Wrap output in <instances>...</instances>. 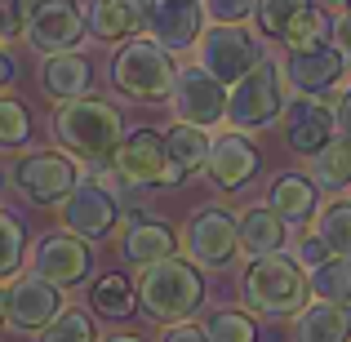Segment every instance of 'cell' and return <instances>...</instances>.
<instances>
[{"label": "cell", "mask_w": 351, "mask_h": 342, "mask_svg": "<svg viewBox=\"0 0 351 342\" xmlns=\"http://www.w3.org/2000/svg\"><path fill=\"white\" fill-rule=\"evenodd\" d=\"M173 76H178V62L169 49H160L156 40H129L112 62V85L134 103H160L169 98Z\"/></svg>", "instance_id": "3957f363"}, {"label": "cell", "mask_w": 351, "mask_h": 342, "mask_svg": "<svg viewBox=\"0 0 351 342\" xmlns=\"http://www.w3.org/2000/svg\"><path fill=\"white\" fill-rule=\"evenodd\" d=\"M40 85H45L49 98L71 103V98H80L94 85V67H89L80 53H49V58H45V71H40Z\"/></svg>", "instance_id": "603a6c76"}, {"label": "cell", "mask_w": 351, "mask_h": 342, "mask_svg": "<svg viewBox=\"0 0 351 342\" xmlns=\"http://www.w3.org/2000/svg\"><path fill=\"white\" fill-rule=\"evenodd\" d=\"M293 338L298 342H351V307H343V302H316V307L298 311Z\"/></svg>", "instance_id": "cb8c5ba5"}, {"label": "cell", "mask_w": 351, "mask_h": 342, "mask_svg": "<svg viewBox=\"0 0 351 342\" xmlns=\"http://www.w3.org/2000/svg\"><path fill=\"white\" fill-rule=\"evenodd\" d=\"M280 71H285V80H289L298 94L320 98V94H329V89L343 80L347 53L334 49V45H320V49H298V53H289V58H285Z\"/></svg>", "instance_id": "e0dca14e"}, {"label": "cell", "mask_w": 351, "mask_h": 342, "mask_svg": "<svg viewBox=\"0 0 351 342\" xmlns=\"http://www.w3.org/2000/svg\"><path fill=\"white\" fill-rule=\"evenodd\" d=\"M209 182H214L218 191H240L254 182V173L263 169V151H258L254 143H249L240 129H232V134H218L209 138Z\"/></svg>", "instance_id": "7c38bea8"}, {"label": "cell", "mask_w": 351, "mask_h": 342, "mask_svg": "<svg viewBox=\"0 0 351 342\" xmlns=\"http://www.w3.org/2000/svg\"><path fill=\"white\" fill-rule=\"evenodd\" d=\"M311 169H316L320 187H334V191L351 187V143H329L325 151L311 156Z\"/></svg>", "instance_id": "4dcf8cb0"}, {"label": "cell", "mask_w": 351, "mask_h": 342, "mask_svg": "<svg viewBox=\"0 0 351 342\" xmlns=\"http://www.w3.org/2000/svg\"><path fill=\"white\" fill-rule=\"evenodd\" d=\"M23 245H27V231L14 214H0V280L23 267Z\"/></svg>", "instance_id": "d6a6232c"}, {"label": "cell", "mask_w": 351, "mask_h": 342, "mask_svg": "<svg viewBox=\"0 0 351 342\" xmlns=\"http://www.w3.org/2000/svg\"><path fill=\"white\" fill-rule=\"evenodd\" d=\"M27 134H32V116H27V107L14 103V98H0V151L23 147Z\"/></svg>", "instance_id": "836d02e7"}, {"label": "cell", "mask_w": 351, "mask_h": 342, "mask_svg": "<svg viewBox=\"0 0 351 342\" xmlns=\"http://www.w3.org/2000/svg\"><path fill=\"white\" fill-rule=\"evenodd\" d=\"M138 298L165 325H178V320L196 316L200 302H205V280L191 262L182 258H160V262L143 267V280H138Z\"/></svg>", "instance_id": "7a4b0ae2"}, {"label": "cell", "mask_w": 351, "mask_h": 342, "mask_svg": "<svg viewBox=\"0 0 351 342\" xmlns=\"http://www.w3.org/2000/svg\"><path fill=\"white\" fill-rule=\"evenodd\" d=\"M27 5V40L49 58V53H76V45L89 36L85 14L71 0H23Z\"/></svg>", "instance_id": "ba28073f"}, {"label": "cell", "mask_w": 351, "mask_h": 342, "mask_svg": "<svg viewBox=\"0 0 351 342\" xmlns=\"http://www.w3.org/2000/svg\"><path fill=\"white\" fill-rule=\"evenodd\" d=\"M334 125H338V134H343V143H351V89L343 98H338V112H334Z\"/></svg>", "instance_id": "f35d334b"}, {"label": "cell", "mask_w": 351, "mask_h": 342, "mask_svg": "<svg viewBox=\"0 0 351 342\" xmlns=\"http://www.w3.org/2000/svg\"><path fill=\"white\" fill-rule=\"evenodd\" d=\"M18 32H23V23H14V18L0 9V40H9V36H18Z\"/></svg>", "instance_id": "b9f144b4"}, {"label": "cell", "mask_w": 351, "mask_h": 342, "mask_svg": "<svg viewBox=\"0 0 351 342\" xmlns=\"http://www.w3.org/2000/svg\"><path fill=\"white\" fill-rule=\"evenodd\" d=\"M165 160H169L165 187L191 178V173L205 169V160H209V134L200 125H182V120H178V125L165 134Z\"/></svg>", "instance_id": "ffe728a7"}, {"label": "cell", "mask_w": 351, "mask_h": 342, "mask_svg": "<svg viewBox=\"0 0 351 342\" xmlns=\"http://www.w3.org/2000/svg\"><path fill=\"white\" fill-rule=\"evenodd\" d=\"M200 27H205L200 0H152V9H147V32L169 53L191 49L200 40Z\"/></svg>", "instance_id": "5bb4252c"}, {"label": "cell", "mask_w": 351, "mask_h": 342, "mask_svg": "<svg viewBox=\"0 0 351 342\" xmlns=\"http://www.w3.org/2000/svg\"><path fill=\"white\" fill-rule=\"evenodd\" d=\"M329 36H334V18H329L320 5H307V9H302V14L280 32V40L289 45V53H298V49H320Z\"/></svg>", "instance_id": "4316f807"}, {"label": "cell", "mask_w": 351, "mask_h": 342, "mask_svg": "<svg viewBox=\"0 0 351 342\" xmlns=\"http://www.w3.org/2000/svg\"><path fill=\"white\" fill-rule=\"evenodd\" d=\"M298 258H302V262H307V267H316V262H325V258H329V249H325V240H320V236H302V245H298Z\"/></svg>", "instance_id": "74e56055"}, {"label": "cell", "mask_w": 351, "mask_h": 342, "mask_svg": "<svg viewBox=\"0 0 351 342\" xmlns=\"http://www.w3.org/2000/svg\"><path fill=\"white\" fill-rule=\"evenodd\" d=\"M9 85H14V58L0 49V89H9Z\"/></svg>", "instance_id": "60d3db41"}, {"label": "cell", "mask_w": 351, "mask_h": 342, "mask_svg": "<svg viewBox=\"0 0 351 342\" xmlns=\"http://www.w3.org/2000/svg\"><path fill=\"white\" fill-rule=\"evenodd\" d=\"M89 262H94L89 245H85V240H76V236H67V231H53V236H45L40 245L32 249V271L40 276V280L58 284V289L85 280Z\"/></svg>", "instance_id": "4fadbf2b"}, {"label": "cell", "mask_w": 351, "mask_h": 342, "mask_svg": "<svg viewBox=\"0 0 351 342\" xmlns=\"http://www.w3.org/2000/svg\"><path fill=\"white\" fill-rule=\"evenodd\" d=\"M40 342H98V329L80 307H62L58 316L40 329Z\"/></svg>", "instance_id": "1f68e13d"}, {"label": "cell", "mask_w": 351, "mask_h": 342, "mask_svg": "<svg viewBox=\"0 0 351 342\" xmlns=\"http://www.w3.org/2000/svg\"><path fill=\"white\" fill-rule=\"evenodd\" d=\"M53 138L71 156H80L89 169H107L125 138V120L103 98H71L53 112Z\"/></svg>", "instance_id": "6da1fadb"}, {"label": "cell", "mask_w": 351, "mask_h": 342, "mask_svg": "<svg viewBox=\"0 0 351 342\" xmlns=\"http://www.w3.org/2000/svg\"><path fill=\"white\" fill-rule=\"evenodd\" d=\"M147 9L152 0H89L85 27L94 40H125V36L147 32Z\"/></svg>", "instance_id": "d6986e66"}, {"label": "cell", "mask_w": 351, "mask_h": 342, "mask_svg": "<svg viewBox=\"0 0 351 342\" xmlns=\"http://www.w3.org/2000/svg\"><path fill=\"white\" fill-rule=\"evenodd\" d=\"M267 205L280 214L285 227H302V223H311V214H316L320 191H316V182L302 178V173H280V178L271 182V191H267Z\"/></svg>", "instance_id": "44dd1931"}, {"label": "cell", "mask_w": 351, "mask_h": 342, "mask_svg": "<svg viewBox=\"0 0 351 342\" xmlns=\"http://www.w3.org/2000/svg\"><path fill=\"white\" fill-rule=\"evenodd\" d=\"M169 103H173V116H178L182 125L209 129L227 116V89H223V80H214L205 67H178Z\"/></svg>", "instance_id": "30bf717a"}, {"label": "cell", "mask_w": 351, "mask_h": 342, "mask_svg": "<svg viewBox=\"0 0 351 342\" xmlns=\"http://www.w3.org/2000/svg\"><path fill=\"white\" fill-rule=\"evenodd\" d=\"M173 249H178V236L165 223H147V218L134 223L125 231V240H120V254L134 267H152V262H160V258H173Z\"/></svg>", "instance_id": "d4e9b609"}, {"label": "cell", "mask_w": 351, "mask_h": 342, "mask_svg": "<svg viewBox=\"0 0 351 342\" xmlns=\"http://www.w3.org/2000/svg\"><path fill=\"white\" fill-rule=\"evenodd\" d=\"M160 342H205V329H196V325H187V320H178V325H169L160 334Z\"/></svg>", "instance_id": "8d00e7d4"}, {"label": "cell", "mask_w": 351, "mask_h": 342, "mask_svg": "<svg viewBox=\"0 0 351 342\" xmlns=\"http://www.w3.org/2000/svg\"><path fill=\"white\" fill-rule=\"evenodd\" d=\"M116 178L125 187H165V173H169V160H165V134L156 129H134V134L120 138L116 156Z\"/></svg>", "instance_id": "8fae6325"}, {"label": "cell", "mask_w": 351, "mask_h": 342, "mask_svg": "<svg viewBox=\"0 0 351 342\" xmlns=\"http://www.w3.org/2000/svg\"><path fill=\"white\" fill-rule=\"evenodd\" d=\"M5 325H9V293L0 289V334H5Z\"/></svg>", "instance_id": "7bdbcfd3"}, {"label": "cell", "mask_w": 351, "mask_h": 342, "mask_svg": "<svg viewBox=\"0 0 351 342\" xmlns=\"http://www.w3.org/2000/svg\"><path fill=\"white\" fill-rule=\"evenodd\" d=\"M280 112H285V76L276 62L263 58L254 71H245L232 85V94H227V120L236 129H267V125H276Z\"/></svg>", "instance_id": "5b68a950"}, {"label": "cell", "mask_w": 351, "mask_h": 342, "mask_svg": "<svg viewBox=\"0 0 351 342\" xmlns=\"http://www.w3.org/2000/svg\"><path fill=\"white\" fill-rule=\"evenodd\" d=\"M325 5H334V9H347V5H351V0H325Z\"/></svg>", "instance_id": "f6af8a7d"}, {"label": "cell", "mask_w": 351, "mask_h": 342, "mask_svg": "<svg viewBox=\"0 0 351 342\" xmlns=\"http://www.w3.org/2000/svg\"><path fill=\"white\" fill-rule=\"evenodd\" d=\"M9 293V325L14 329H45L53 316L62 311V289L58 284H49V280H40V276H18L14 280V289H5Z\"/></svg>", "instance_id": "ac0fdd59"}, {"label": "cell", "mask_w": 351, "mask_h": 342, "mask_svg": "<svg viewBox=\"0 0 351 342\" xmlns=\"http://www.w3.org/2000/svg\"><path fill=\"white\" fill-rule=\"evenodd\" d=\"M307 5H311V0H258L254 14H258V27H263L267 36H280Z\"/></svg>", "instance_id": "e575fe53"}, {"label": "cell", "mask_w": 351, "mask_h": 342, "mask_svg": "<svg viewBox=\"0 0 351 342\" xmlns=\"http://www.w3.org/2000/svg\"><path fill=\"white\" fill-rule=\"evenodd\" d=\"M347 9H351V5H347Z\"/></svg>", "instance_id": "bcb514c9"}, {"label": "cell", "mask_w": 351, "mask_h": 342, "mask_svg": "<svg viewBox=\"0 0 351 342\" xmlns=\"http://www.w3.org/2000/svg\"><path fill=\"white\" fill-rule=\"evenodd\" d=\"M245 298L263 316H293L307 302V276L285 254H263L245 271Z\"/></svg>", "instance_id": "277c9868"}, {"label": "cell", "mask_w": 351, "mask_h": 342, "mask_svg": "<svg viewBox=\"0 0 351 342\" xmlns=\"http://www.w3.org/2000/svg\"><path fill=\"white\" fill-rule=\"evenodd\" d=\"M307 293H316L320 302H343V307H351V258L329 254L325 262H316L307 276Z\"/></svg>", "instance_id": "484cf974"}, {"label": "cell", "mask_w": 351, "mask_h": 342, "mask_svg": "<svg viewBox=\"0 0 351 342\" xmlns=\"http://www.w3.org/2000/svg\"><path fill=\"white\" fill-rule=\"evenodd\" d=\"M236 227H240V249H245L249 258L280 254L285 249V231H289L271 205H249L245 214L236 218Z\"/></svg>", "instance_id": "7402d4cb"}, {"label": "cell", "mask_w": 351, "mask_h": 342, "mask_svg": "<svg viewBox=\"0 0 351 342\" xmlns=\"http://www.w3.org/2000/svg\"><path fill=\"white\" fill-rule=\"evenodd\" d=\"M103 342H143V338H134V334H112V338H103Z\"/></svg>", "instance_id": "ee69618b"}, {"label": "cell", "mask_w": 351, "mask_h": 342, "mask_svg": "<svg viewBox=\"0 0 351 342\" xmlns=\"http://www.w3.org/2000/svg\"><path fill=\"white\" fill-rule=\"evenodd\" d=\"M334 36H338V49L351 53V9H343V18L334 23Z\"/></svg>", "instance_id": "ab89813d"}, {"label": "cell", "mask_w": 351, "mask_h": 342, "mask_svg": "<svg viewBox=\"0 0 351 342\" xmlns=\"http://www.w3.org/2000/svg\"><path fill=\"white\" fill-rule=\"evenodd\" d=\"M14 182L32 205H62L80 187V173L62 151H32L14 164Z\"/></svg>", "instance_id": "9c48e42d"}, {"label": "cell", "mask_w": 351, "mask_h": 342, "mask_svg": "<svg viewBox=\"0 0 351 342\" xmlns=\"http://www.w3.org/2000/svg\"><path fill=\"white\" fill-rule=\"evenodd\" d=\"M116 218H120L116 196L107 187H98V182H85V187H76L62 200V223H67V231H76V236H85V240L112 236Z\"/></svg>", "instance_id": "9a60e30c"}, {"label": "cell", "mask_w": 351, "mask_h": 342, "mask_svg": "<svg viewBox=\"0 0 351 342\" xmlns=\"http://www.w3.org/2000/svg\"><path fill=\"white\" fill-rule=\"evenodd\" d=\"M182 249L196 267L205 271H223L232 267V258L240 254V227H236V214L223 205H200L196 214L187 218L182 227Z\"/></svg>", "instance_id": "8992f818"}, {"label": "cell", "mask_w": 351, "mask_h": 342, "mask_svg": "<svg viewBox=\"0 0 351 342\" xmlns=\"http://www.w3.org/2000/svg\"><path fill=\"white\" fill-rule=\"evenodd\" d=\"M316 236L325 240V249L334 258H351V200H334V205L320 209Z\"/></svg>", "instance_id": "f1b7e54d"}, {"label": "cell", "mask_w": 351, "mask_h": 342, "mask_svg": "<svg viewBox=\"0 0 351 342\" xmlns=\"http://www.w3.org/2000/svg\"><path fill=\"white\" fill-rule=\"evenodd\" d=\"M205 342H258V320L249 311H214L205 320Z\"/></svg>", "instance_id": "f546056e"}, {"label": "cell", "mask_w": 351, "mask_h": 342, "mask_svg": "<svg viewBox=\"0 0 351 342\" xmlns=\"http://www.w3.org/2000/svg\"><path fill=\"white\" fill-rule=\"evenodd\" d=\"M89 307H94L98 316H112V320L129 316V311H134V284H129L120 271L98 276V280L89 284Z\"/></svg>", "instance_id": "83f0119b"}, {"label": "cell", "mask_w": 351, "mask_h": 342, "mask_svg": "<svg viewBox=\"0 0 351 342\" xmlns=\"http://www.w3.org/2000/svg\"><path fill=\"white\" fill-rule=\"evenodd\" d=\"M258 0H205V18H214V23H245L249 14H254Z\"/></svg>", "instance_id": "d590c367"}, {"label": "cell", "mask_w": 351, "mask_h": 342, "mask_svg": "<svg viewBox=\"0 0 351 342\" xmlns=\"http://www.w3.org/2000/svg\"><path fill=\"white\" fill-rule=\"evenodd\" d=\"M285 143L293 147L298 156H316V151H325L329 143H334V112H329L320 98H311V94H302V98H293V103H285Z\"/></svg>", "instance_id": "2e32d148"}, {"label": "cell", "mask_w": 351, "mask_h": 342, "mask_svg": "<svg viewBox=\"0 0 351 342\" xmlns=\"http://www.w3.org/2000/svg\"><path fill=\"white\" fill-rule=\"evenodd\" d=\"M196 49H200V67H205L214 80H223V85L227 80L236 85L245 71H254L258 62H263V45H258V36L245 32V23L209 27V32L196 40Z\"/></svg>", "instance_id": "52a82bcc"}]
</instances>
